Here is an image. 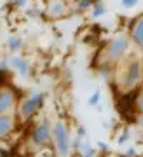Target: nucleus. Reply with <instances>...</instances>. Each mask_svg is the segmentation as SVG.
I'll use <instances>...</instances> for the list:
<instances>
[{
    "instance_id": "nucleus-1",
    "label": "nucleus",
    "mask_w": 143,
    "mask_h": 157,
    "mask_svg": "<svg viewBox=\"0 0 143 157\" xmlns=\"http://www.w3.org/2000/svg\"><path fill=\"white\" fill-rule=\"evenodd\" d=\"M54 133H56V144L59 154H60V157H67V153H69V137H67L65 124L57 123Z\"/></svg>"
},
{
    "instance_id": "nucleus-2",
    "label": "nucleus",
    "mask_w": 143,
    "mask_h": 157,
    "mask_svg": "<svg viewBox=\"0 0 143 157\" xmlns=\"http://www.w3.org/2000/svg\"><path fill=\"white\" fill-rule=\"evenodd\" d=\"M127 44H129V41H127L126 37H117L114 39L113 43L110 44V49H109V57L116 60L125 53V50L127 49Z\"/></svg>"
},
{
    "instance_id": "nucleus-3",
    "label": "nucleus",
    "mask_w": 143,
    "mask_h": 157,
    "mask_svg": "<svg viewBox=\"0 0 143 157\" xmlns=\"http://www.w3.org/2000/svg\"><path fill=\"white\" fill-rule=\"evenodd\" d=\"M40 103H42V97H40V96H34V97H32V99L27 100V101L22 106V114L27 117L29 114H32V113L34 112L37 107H39V104H40Z\"/></svg>"
},
{
    "instance_id": "nucleus-4",
    "label": "nucleus",
    "mask_w": 143,
    "mask_h": 157,
    "mask_svg": "<svg viewBox=\"0 0 143 157\" xmlns=\"http://www.w3.org/2000/svg\"><path fill=\"white\" fill-rule=\"evenodd\" d=\"M49 134H50L49 123H47V121H45V123L42 124V126H39V128L34 132L33 139H34V141H36V143H43L45 140H47V139H49Z\"/></svg>"
},
{
    "instance_id": "nucleus-5",
    "label": "nucleus",
    "mask_w": 143,
    "mask_h": 157,
    "mask_svg": "<svg viewBox=\"0 0 143 157\" xmlns=\"http://www.w3.org/2000/svg\"><path fill=\"white\" fill-rule=\"evenodd\" d=\"M139 75H140V66H139V63H137V62L132 63V66L129 67V71H127V76H126V84H127V86L135 84L136 80L139 78Z\"/></svg>"
},
{
    "instance_id": "nucleus-6",
    "label": "nucleus",
    "mask_w": 143,
    "mask_h": 157,
    "mask_svg": "<svg viewBox=\"0 0 143 157\" xmlns=\"http://www.w3.org/2000/svg\"><path fill=\"white\" fill-rule=\"evenodd\" d=\"M65 12V4L62 0H53L49 6V13L53 16H60Z\"/></svg>"
},
{
    "instance_id": "nucleus-7",
    "label": "nucleus",
    "mask_w": 143,
    "mask_h": 157,
    "mask_svg": "<svg viewBox=\"0 0 143 157\" xmlns=\"http://www.w3.org/2000/svg\"><path fill=\"white\" fill-rule=\"evenodd\" d=\"M12 101H13V97H12V94H10L9 91L2 93V94H0V112L6 110V109L12 104Z\"/></svg>"
},
{
    "instance_id": "nucleus-8",
    "label": "nucleus",
    "mask_w": 143,
    "mask_h": 157,
    "mask_svg": "<svg viewBox=\"0 0 143 157\" xmlns=\"http://www.w3.org/2000/svg\"><path fill=\"white\" fill-rule=\"evenodd\" d=\"M133 39L139 44H143V19L136 25L135 30H133Z\"/></svg>"
},
{
    "instance_id": "nucleus-9",
    "label": "nucleus",
    "mask_w": 143,
    "mask_h": 157,
    "mask_svg": "<svg viewBox=\"0 0 143 157\" xmlns=\"http://www.w3.org/2000/svg\"><path fill=\"white\" fill-rule=\"evenodd\" d=\"M12 127V121L9 117H0V136H3L10 130Z\"/></svg>"
},
{
    "instance_id": "nucleus-10",
    "label": "nucleus",
    "mask_w": 143,
    "mask_h": 157,
    "mask_svg": "<svg viewBox=\"0 0 143 157\" xmlns=\"http://www.w3.org/2000/svg\"><path fill=\"white\" fill-rule=\"evenodd\" d=\"M13 66L14 67H17V70L20 71L22 75H26V71H27V63L23 60V59H19V57H16V59H13Z\"/></svg>"
},
{
    "instance_id": "nucleus-11",
    "label": "nucleus",
    "mask_w": 143,
    "mask_h": 157,
    "mask_svg": "<svg viewBox=\"0 0 143 157\" xmlns=\"http://www.w3.org/2000/svg\"><path fill=\"white\" fill-rule=\"evenodd\" d=\"M9 46H10V49H13V50L19 49V46H20V39L19 37H12L10 40H9Z\"/></svg>"
},
{
    "instance_id": "nucleus-12",
    "label": "nucleus",
    "mask_w": 143,
    "mask_h": 157,
    "mask_svg": "<svg viewBox=\"0 0 143 157\" xmlns=\"http://www.w3.org/2000/svg\"><path fill=\"white\" fill-rule=\"evenodd\" d=\"M136 3H137V0H123L122 2V4L125 7H132V6H135Z\"/></svg>"
},
{
    "instance_id": "nucleus-13",
    "label": "nucleus",
    "mask_w": 143,
    "mask_h": 157,
    "mask_svg": "<svg viewBox=\"0 0 143 157\" xmlns=\"http://www.w3.org/2000/svg\"><path fill=\"white\" fill-rule=\"evenodd\" d=\"M103 12H105L103 6H102V4H97V7L94 9V13H93V14H94V16H100V14H102Z\"/></svg>"
},
{
    "instance_id": "nucleus-14",
    "label": "nucleus",
    "mask_w": 143,
    "mask_h": 157,
    "mask_svg": "<svg viewBox=\"0 0 143 157\" xmlns=\"http://www.w3.org/2000/svg\"><path fill=\"white\" fill-rule=\"evenodd\" d=\"M99 97H100V94H99V91H96V93H94V94H93V97H92V99L89 100V101H90V104L96 103V101H97V100H99Z\"/></svg>"
},
{
    "instance_id": "nucleus-15",
    "label": "nucleus",
    "mask_w": 143,
    "mask_h": 157,
    "mask_svg": "<svg viewBox=\"0 0 143 157\" xmlns=\"http://www.w3.org/2000/svg\"><path fill=\"white\" fill-rule=\"evenodd\" d=\"M90 2H92V0H82V3H80V7H82V9L87 7V6L90 4Z\"/></svg>"
},
{
    "instance_id": "nucleus-16",
    "label": "nucleus",
    "mask_w": 143,
    "mask_h": 157,
    "mask_svg": "<svg viewBox=\"0 0 143 157\" xmlns=\"http://www.w3.org/2000/svg\"><path fill=\"white\" fill-rule=\"evenodd\" d=\"M16 2H19V4H23V3H25V0H16Z\"/></svg>"
},
{
    "instance_id": "nucleus-17",
    "label": "nucleus",
    "mask_w": 143,
    "mask_h": 157,
    "mask_svg": "<svg viewBox=\"0 0 143 157\" xmlns=\"http://www.w3.org/2000/svg\"><path fill=\"white\" fill-rule=\"evenodd\" d=\"M140 107L143 109V97H142V101H140Z\"/></svg>"
}]
</instances>
